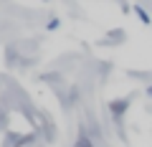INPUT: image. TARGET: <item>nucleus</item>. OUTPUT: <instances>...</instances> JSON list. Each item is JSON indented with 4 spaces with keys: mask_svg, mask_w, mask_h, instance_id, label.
Listing matches in <instances>:
<instances>
[{
    "mask_svg": "<svg viewBox=\"0 0 152 147\" xmlns=\"http://www.w3.org/2000/svg\"><path fill=\"white\" fill-rule=\"evenodd\" d=\"M74 147H94L91 145V140H89V137L86 135H84V132H81V135H79V140H76V145Z\"/></svg>",
    "mask_w": 152,
    "mask_h": 147,
    "instance_id": "nucleus-3",
    "label": "nucleus"
},
{
    "mask_svg": "<svg viewBox=\"0 0 152 147\" xmlns=\"http://www.w3.org/2000/svg\"><path fill=\"white\" fill-rule=\"evenodd\" d=\"M58 26H61V20H58V18H51V20H48V31H56Z\"/></svg>",
    "mask_w": 152,
    "mask_h": 147,
    "instance_id": "nucleus-4",
    "label": "nucleus"
},
{
    "mask_svg": "<svg viewBox=\"0 0 152 147\" xmlns=\"http://www.w3.org/2000/svg\"><path fill=\"white\" fill-rule=\"evenodd\" d=\"M147 97H152V84H150V86H147Z\"/></svg>",
    "mask_w": 152,
    "mask_h": 147,
    "instance_id": "nucleus-5",
    "label": "nucleus"
},
{
    "mask_svg": "<svg viewBox=\"0 0 152 147\" xmlns=\"http://www.w3.org/2000/svg\"><path fill=\"white\" fill-rule=\"evenodd\" d=\"M132 10H134L137 15H140V20L145 23V26H150V23H152V18H150V13H147V10H145V8H142V5H132Z\"/></svg>",
    "mask_w": 152,
    "mask_h": 147,
    "instance_id": "nucleus-2",
    "label": "nucleus"
},
{
    "mask_svg": "<svg viewBox=\"0 0 152 147\" xmlns=\"http://www.w3.org/2000/svg\"><path fill=\"white\" fill-rule=\"evenodd\" d=\"M127 107H129V99H117V102L109 104V112H112L117 119H122V117H124V112H127Z\"/></svg>",
    "mask_w": 152,
    "mask_h": 147,
    "instance_id": "nucleus-1",
    "label": "nucleus"
}]
</instances>
